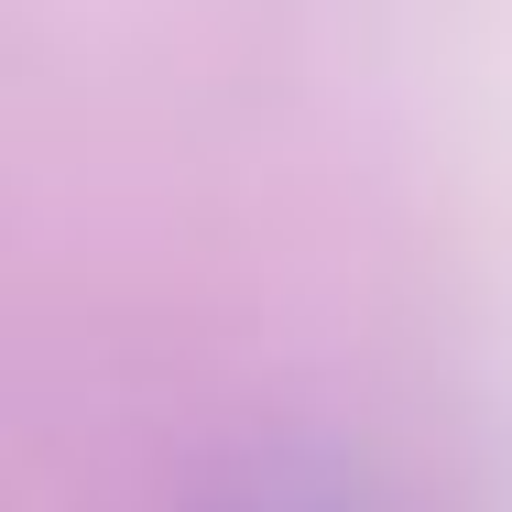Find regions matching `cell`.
<instances>
[{"instance_id": "obj_1", "label": "cell", "mask_w": 512, "mask_h": 512, "mask_svg": "<svg viewBox=\"0 0 512 512\" xmlns=\"http://www.w3.org/2000/svg\"><path fill=\"white\" fill-rule=\"evenodd\" d=\"M197 512H382V491H371L349 458H327V447H262V458H240Z\"/></svg>"}]
</instances>
